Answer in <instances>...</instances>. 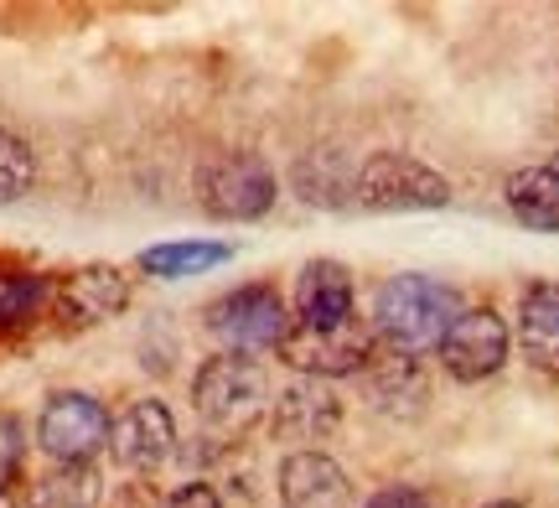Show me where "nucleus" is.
I'll return each instance as SVG.
<instances>
[{"mask_svg": "<svg viewBox=\"0 0 559 508\" xmlns=\"http://www.w3.org/2000/svg\"><path fill=\"white\" fill-rule=\"evenodd\" d=\"M461 311V291L451 281H436V275H389L373 291V306H368V327H373V343L389 347V353H404V358H419V353H436L440 338L451 332Z\"/></svg>", "mask_w": 559, "mask_h": 508, "instance_id": "nucleus-1", "label": "nucleus"}, {"mask_svg": "<svg viewBox=\"0 0 559 508\" xmlns=\"http://www.w3.org/2000/svg\"><path fill=\"white\" fill-rule=\"evenodd\" d=\"M445 203H451V182L409 151H373L353 172V208L368 213H430Z\"/></svg>", "mask_w": 559, "mask_h": 508, "instance_id": "nucleus-2", "label": "nucleus"}, {"mask_svg": "<svg viewBox=\"0 0 559 508\" xmlns=\"http://www.w3.org/2000/svg\"><path fill=\"white\" fill-rule=\"evenodd\" d=\"M192 405L213 430L239 436L264 415L270 405V374L254 358L239 353H213L207 364L192 374Z\"/></svg>", "mask_w": 559, "mask_h": 508, "instance_id": "nucleus-3", "label": "nucleus"}, {"mask_svg": "<svg viewBox=\"0 0 559 508\" xmlns=\"http://www.w3.org/2000/svg\"><path fill=\"white\" fill-rule=\"evenodd\" d=\"M207 332L223 343V353L239 358H260V353H280L285 332H290V311L270 281H249L223 291L218 302L207 306Z\"/></svg>", "mask_w": 559, "mask_h": 508, "instance_id": "nucleus-4", "label": "nucleus"}, {"mask_svg": "<svg viewBox=\"0 0 559 508\" xmlns=\"http://www.w3.org/2000/svg\"><path fill=\"white\" fill-rule=\"evenodd\" d=\"M37 447L58 468H88L109 447V410H104V400L83 394V389L47 394V405L37 415Z\"/></svg>", "mask_w": 559, "mask_h": 508, "instance_id": "nucleus-5", "label": "nucleus"}, {"mask_svg": "<svg viewBox=\"0 0 559 508\" xmlns=\"http://www.w3.org/2000/svg\"><path fill=\"white\" fill-rule=\"evenodd\" d=\"M508 322H502L492 306H466L451 332L440 338V368L456 379V385H481V379H492L502 364H508Z\"/></svg>", "mask_w": 559, "mask_h": 508, "instance_id": "nucleus-6", "label": "nucleus"}, {"mask_svg": "<svg viewBox=\"0 0 559 508\" xmlns=\"http://www.w3.org/2000/svg\"><path fill=\"white\" fill-rule=\"evenodd\" d=\"M379 353L373 343V327L368 322H342L332 332H311V327H296L285 332V343H280V358L300 374H311V379H342V374H362L368 358Z\"/></svg>", "mask_w": 559, "mask_h": 508, "instance_id": "nucleus-7", "label": "nucleus"}, {"mask_svg": "<svg viewBox=\"0 0 559 508\" xmlns=\"http://www.w3.org/2000/svg\"><path fill=\"white\" fill-rule=\"evenodd\" d=\"M280 198L275 172L260 162V156H223L202 172V208L213 218H228V224H249V218H264Z\"/></svg>", "mask_w": 559, "mask_h": 508, "instance_id": "nucleus-8", "label": "nucleus"}, {"mask_svg": "<svg viewBox=\"0 0 559 508\" xmlns=\"http://www.w3.org/2000/svg\"><path fill=\"white\" fill-rule=\"evenodd\" d=\"M177 451V421L166 400H135L109 421V457L124 472H156Z\"/></svg>", "mask_w": 559, "mask_h": 508, "instance_id": "nucleus-9", "label": "nucleus"}, {"mask_svg": "<svg viewBox=\"0 0 559 508\" xmlns=\"http://www.w3.org/2000/svg\"><path fill=\"white\" fill-rule=\"evenodd\" d=\"M280 504L285 508H358L347 472L326 451H290L280 462Z\"/></svg>", "mask_w": 559, "mask_h": 508, "instance_id": "nucleus-10", "label": "nucleus"}, {"mask_svg": "<svg viewBox=\"0 0 559 508\" xmlns=\"http://www.w3.org/2000/svg\"><path fill=\"white\" fill-rule=\"evenodd\" d=\"M358 306H353V275L342 260H311L296 281V327L311 332H332V327L353 322Z\"/></svg>", "mask_w": 559, "mask_h": 508, "instance_id": "nucleus-11", "label": "nucleus"}, {"mask_svg": "<svg viewBox=\"0 0 559 508\" xmlns=\"http://www.w3.org/2000/svg\"><path fill=\"white\" fill-rule=\"evenodd\" d=\"M52 302H58V311L68 322H79V327L109 322L130 302V281H124V270H115V264H83V270H73L52 291Z\"/></svg>", "mask_w": 559, "mask_h": 508, "instance_id": "nucleus-12", "label": "nucleus"}, {"mask_svg": "<svg viewBox=\"0 0 559 508\" xmlns=\"http://www.w3.org/2000/svg\"><path fill=\"white\" fill-rule=\"evenodd\" d=\"M519 347L528 368L559 379V281H539L519 302Z\"/></svg>", "mask_w": 559, "mask_h": 508, "instance_id": "nucleus-13", "label": "nucleus"}, {"mask_svg": "<svg viewBox=\"0 0 559 508\" xmlns=\"http://www.w3.org/2000/svg\"><path fill=\"white\" fill-rule=\"evenodd\" d=\"M508 213L523 228H539V234H559V177L549 166H523L502 182Z\"/></svg>", "mask_w": 559, "mask_h": 508, "instance_id": "nucleus-14", "label": "nucleus"}, {"mask_svg": "<svg viewBox=\"0 0 559 508\" xmlns=\"http://www.w3.org/2000/svg\"><path fill=\"white\" fill-rule=\"evenodd\" d=\"M234 260V245H218V239H177V245H151L140 255V270L156 275V281H181V275H202L213 264Z\"/></svg>", "mask_w": 559, "mask_h": 508, "instance_id": "nucleus-15", "label": "nucleus"}, {"mask_svg": "<svg viewBox=\"0 0 559 508\" xmlns=\"http://www.w3.org/2000/svg\"><path fill=\"white\" fill-rule=\"evenodd\" d=\"M99 504V472L94 468H58L32 488V508H94Z\"/></svg>", "mask_w": 559, "mask_h": 508, "instance_id": "nucleus-16", "label": "nucleus"}, {"mask_svg": "<svg viewBox=\"0 0 559 508\" xmlns=\"http://www.w3.org/2000/svg\"><path fill=\"white\" fill-rule=\"evenodd\" d=\"M52 302V281L37 270H0V327H16L37 317Z\"/></svg>", "mask_w": 559, "mask_h": 508, "instance_id": "nucleus-17", "label": "nucleus"}, {"mask_svg": "<svg viewBox=\"0 0 559 508\" xmlns=\"http://www.w3.org/2000/svg\"><path fill=\"white\" fill-rule=\"evenodd\" d=\"M37 182V156H32V145L11 135V130H0V203H16L26 198Z\"/></svg>", "mask_w": 559, "mask_h": 508, "instance_id": "nucleus-18", "label": "nucleus"}, {"mask_svg": "<svg viewBox=\"0 0 559 508\" xmlns=\"http://www.w3.org/2000/svg\"><path fill=\"white\" fill-rule=\"evenodd\" d=\"M21 462H26V430H21V421L11 410H0V498H11Z\"/></svg>", "mask_w": 559, "mask_h": 508, "instance_id": "nucleus-19", "label": "nucleus"}, {"mask_svg": "<svg viewBox=\"0 0 559 508\" xmlns=\"http://www.w3.org/2000/svg\"><path fill=\"white\" fill-rule=\"evenodd\" d=\"M166 508H223V498L207 488V483H187V488L171 493V504Z\"/></svg>", "mask_w": 559, "mask_h": 508, "instance_id": "nucleus-20", "label": "nucleus"}, {"mask_svg": "<svg viewBox=\"0 0 559 508\" xmlns=\"http://www.w3.org/2000/svg\"><path fill=\"white\" fill-rule=\"evenodd\" d=\"M362 508H425V498H419L415 488H383V493H373Z\"/></svg>", "mask_w": 559, "mask_h": 508, "instance_id": "nucleus-21", "label": "nucleus"}, {"mask_svg": "<svg viewBox=\"0 0 559 508\" xmlns=\"http://www.w3.org/2000/svg\"><path fill=\"white\" fill-rule=\"evenodd\" d=\"M487 508H523V504H513V498H498V504H487Z\"/></svg>", "mask_w": 559, "mask_h": 508, "instance_id": "nucleus-22", "label": "nucleus"}, {"mask_svg": "<svg viewBox=\"0 0 559 508\" xmlns=\"http://www.w3.org/2000/svg\"><path fill=\"white\" fill-rule=\"evenodd\" d=\"M549 172H555V177H559V151H555V162H549Z\"/></svg>", "mask_w": 559, "mask_h": 508, "instance_id": "nucleus-23", "label": "nucleus"}]
</instances>
